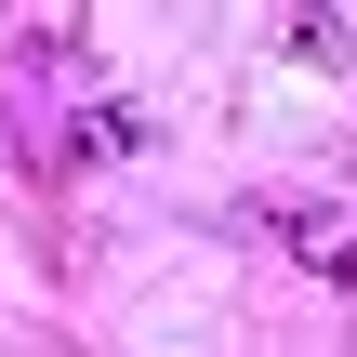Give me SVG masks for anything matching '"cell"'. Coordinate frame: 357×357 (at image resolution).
<instances>
[{"mask_svg":"<svg viewBox=\"0 0 357 357\" xmlns=\"http://www.w3.org/2000/svg\"><path fill=\"white\" fill-rule=\"evenodd\" d=\"M278 238H291V265H305V278H331V291H357V225H344V212H291Z\"/></svg>","mask_w":357,"mask_h":357,"instance_id":"1","label":"cell"},{"mask_svg":"<svg viewBox=\"0 0 357 357\" xmlns=\"http://www.w3.org/2000/svg\"><path fill=\"white\" fill-rule=\"evenodd\" d=\"M132 146H146L132 106H79V159H132Z\"/></svg>","mask_w":357,"mask_h":357,"instance_id":"2","label":"cell"},{"mask_svg":"<svg viewBox=\"0 0 357 357\" xmlns=\"http://www.w3.org/2000/svg\"><path fill=\"white\" fill-rule=\"evenodd\" d=\"M278 40H291V53H305V66H344V26H331V13H318V0H305V13H291V26H278Z\"/></svg>","mask_w":357,"mask_h":357,"instance_id":"3","label":"cell"}]
</instances>
